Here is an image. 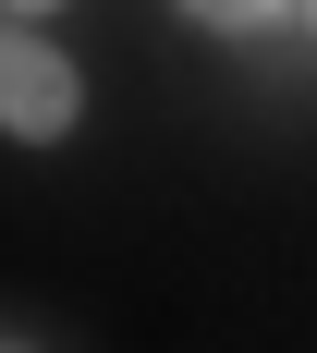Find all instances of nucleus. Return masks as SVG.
Instances as JSON below:
<instances>
[{"label": "nucleus", "instance_id": "nucleus-1", "mask_svg": "<svg viewBox=\"0 0 317 353\" xmlns=\"http://www.w3.org/2000/svg\"><path fill=\"white\" fill-rule=\"evenodd\" d=\"M0 134L12 146L86 134V61H73L49 25H12V12H0Z\"/></svg>", "mask_w": 317, "mask_h": 353}, {"label": "nucleus", "instance_id": "nucleus-2", "mask_svg": "<svg viewBox=\"0 0 317 353\" xmlns=\"http://www.w3.org/2000/svg\"><path fill=\"white\" fill-rule=\"evenodd\" d=\"M183 25H208V37H269L281 12H305V0H171Z\"/></svg>", "mask_w": 317, "mask_h": 353}, {"label": "nucleus", "instance_id": "nucleus-3", "mask_svg": "<svg viewBox=\"0 0 317 353\" xmlns=\"http://www.w3.org/2000/svg\"><path fill=\"white\" fill-rule=\"evenodd\" d=\"M0 12H12V25H49V12H61V0H0Z\"/></svg>", "mask_w": 317, "mask_h": 353}, {"label": "nucleus", "instance_id": "nucleus-4", "mask_svg": "<svg viewBox=\"0 0 317 353\" xmlns=\"http://www.w3.org/2000/svg\"><path fill=\"white\" fill-rule=\"evenodd\" d=\"M0 353H37V341H12V329H0Z\"/></svg>", "mask_w": 317, "mask_h": 353}, {"label": "nucleus", "instance_id": "nucleus-5", "mask_svg": "<svg viewBox=\"0 0 317 353\" xmlns=\"http://www.w3.org/2000/svg\"><path fill=\"white\" fill-rule=\"evenodd\" d=\"M305 37H317V0H305Z\"/></svg>", "mask_w": 317, "mask_h": 353}]
</instances>
